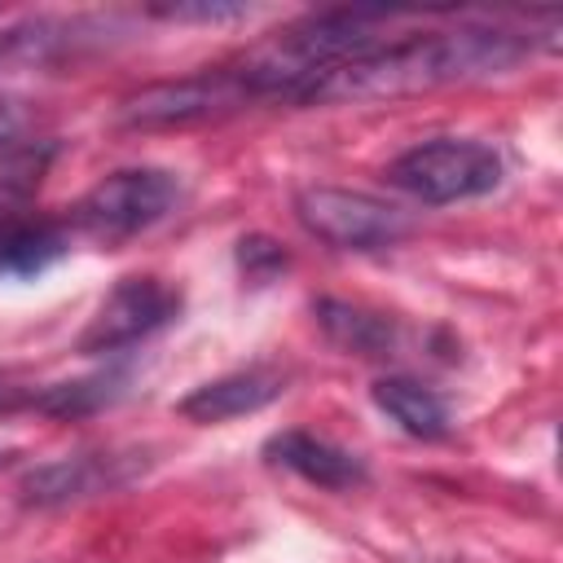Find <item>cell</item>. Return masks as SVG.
<instances>
[{
	"mask_svg": "<svg viewBox=\"0 0 563 563\" xmlns=\"http://www.w3.org/2000/svg\"><path fill=\"white\" fill-rule=\"evenodd\" d=\"M532 40L501 26H457V31H427L396 44H378L330 75H321L299 101L308 106H339V101H391L431 92L444 84H471L497 70H510Z\"/></svg>",
	"mask_w": 563,
	"mask_h": 563,
	"instance_id": "cell-1",
	"label": "cell"
},
{
	"mask_svg": "<svg viewBox=\"0 0 563 563\" xmlns=\"http://www.w3.org/2000/svg\"><path fill=\"white\" fill-rule=\"evenodd\" d=\"M378 22L383 13H369V9H334V13L299 18L273 31L268 40H260L255 48H246L233 75L251 97L299 101L321 75L378 48Z\"/></svg>",
	"mask_w": 563,
	"mask_h": 563,
	"instance_id": "cell-2",
	"label": "cell"
},
{
	"mask_svg": "<svg viewBox=\"0 0 563 563\" xmlns=\"http://www.w3.org/2000/svg\"><path fill=\"white\" fill-rule=\"evenodd\" d=\"M387 180L396 189L413 194L418 202L444 207V202H462V198H479V194L497 189L501 154L471 136H435V141L405 150L387 167Z\"/></svg>",
	"mask_w": 563,
	"mask_h": 563,
	"instance_id": "cell-3",
	"label": "cell"
},
{
	"mask_svg": "<svg viewBox=\"0 0 563 563\" xmlns=\"http://www.w3.org/2000/svg\"><path fill=\"white\" fill-rule=\"evenodd\" d=\"M180 202V180L163 167H128L97 180L75 202V224L97 242H123L158 224Z\"/></svg>",
	"mask_w": 563,
	"mask_h": 563,
	"instance_id": "cell-4",
	"label": "cell"
},
{
	"mask_svg": "<svg viewBox=\"0 0 563 563\" xmlns=\"http://www.w3.org/2000/svg\"><path fill=\"white\" fill-rule=\"evenodd\" d=\"M295 216L312 238H321L325 246H339V251H374V246H391L409 233V220L400 207H391L374 194H361V189H339V185L299 189Z\"/></svg>",
	"mask_w": 563,
	"mask_h": 563,
	"instance_id": "cell-5",
	"label": "cell"
},
{
	"mask_svg": "<svg viewBox=\"0 0 563 563\" xmlns=\"http://www.w3.org/2000/svg\"><path fill=\"white\" fill-rule=\"evenodd\" d=\"M246 101H251V92L238 84L233 70H207V75H185V79L150 84V88L132 92L123 101L119 119L128 128H185V123L229 114Z\"/></svg>",
	"mask_w": 563,
	"mask_h": 563,
	"instance_id": "cell-6",
	"label": "cell"
},
{
	"mask_svg": "<svg viewBox=\"0 0 563 563\" xmlns=\"http://www.w3.org/2000/svg\"><path fill=\"white\" fill-rule=\"evenodd\" d=\"M180 312V290L167 286L163 277H123L101 308L92 312V321L79 334V352L84 356H101V352H119L132 347L136 339L163 330L172 317Z\"/></svg>",
	"mask_w": 563,
	"mask_h": 563,
	"instance_id": "cell-7",
	"label": "cell"
},
{
	"mask_svg": "<svg viewBox=\"0 0 563 563\" xmlns=\"http://www.w3.org/2000/svg\"><path fill=\"white\" fill-rule=\"evenodd\" d=\"M264 457L273 466H286L295 471L299 479L317 484V488H330V493H347V488H361L369 479L365 462L312 431H277L268 444H264Z\"/></svg>",
	"mask_w": 563,
	"mask_h": 563,
	"instance_id": "cell-8",
	"label": "cell"
},
{
	"mask_svg": "<svg viewBox=\"0 0 563 563\" xmlns=\"http://www.w3.org/2000/svg\"><path fill=\"white\" fill-rule=\"evenodd\" d=\"M282 391H286V378L277 369L255 365V369H238V374H224V378H211V383L194 387L176 405V413L189 418V422H229V418L264 409Z\"/></svg>",
	"mask_w": 563,
	"mask_h": 563,
	"instance_id": "cell-9",
	"label": "cell"
},
{
	"mask_svg": "<svg viewBox=\"0 0 563 563\" xmlns=\"http://www.w3.org/2000/svg\"><path fill=\"white\" fill-rule=\"evenodd\" d=\"M114 462L119 457H110V453H75V457L44 462L22 479V497L35 506H62V501L106 493L123 479V475H114Z\"/></svg>",
	"mask_w": 563,
	"mask_h": 563,
	"instance_id": "cell-10",
	"label": "cell"
},
{
	"mask_svg": "<svg viewBox=\"0 0 563 563\" xmlns=\"http://www.w3.org/2000/svg\"><path fill=\"white\" fill-rule=\"evenodd\" d=\"M369 396H374V405L405 431V435H413V440H440V435H449V409H444V400L431 391V387H422L418 378H378L374 387H369Z\"/></svg>",
	"mask_w": 563,
	"mask_h": 563,
	"instance_id": "cell-11",
	"label": "cell"
},
{
	"mask_svg": "<svg viewBox=\"0 0 563 563\" xmlns=\"http://www.w3.org/2000/svg\"><path fill=\"white\" fill-rule=\"evenodd\" d=\"M312 312H317L321 330H325L339 347H347V352H356V356H387V352L396 347V321H391V317L365 312V308L343 303V299H317Z\"/></svg>",
	"mask_w": 563,
	"mask_h": 563,
	"instance_id": "cell-12",
	"label": "cell"
},
{
	"mask_svg": "<svg viewBox=\"0 0 563 563\" xmlns=\"http://www.w3.org/2000/svg\"><path fill=\"white\" fill-rule=\"evenodd\" d=\"M66 255V233L44 220L0 224V277H35Z\"/></svg>",
	"mask_w": 563,
	"mask_h": 563,
	"instance_id": "cell-13",
	"label": "cell"
},
{
	"mask_svg": "<svg viewBox=\"0 0 563 563\" xmlns=\"http://www.w3.org/2000/svg\"><path fill=\"white\" fill-rule=\"evenodd\" d=\"M106 400H114V378H106V374L79 378V383H57V387L31 396V405L40 413H53V418H79V413L101 409Z\"/></svg>",
	"mask_w": 563,
	"mask_h": 563,
	"instance_id": "cell-14",
	"label": "cell"
},
{
	"mask_svg": "<svg viewBox=\"0 0 563 563\" xmlns=\"http://www.w3.org/2000/svg\"><path fill=\"white\" fill-rule=\"evenodd\" d=\"M286 264H290V255H286L273 238H264V233H251V238H242V242H238V268H242L255 286L273 282Z\"/></svg>",
	"mask_w": 563,
	"mask_h": 563,
	"instance_id": "cell-15",
	"label": "cell"
},
{
	"mask_svg": "<svg viewBox=\"0 0 563 563\" xmlns=\"http://www.w3.org/2000/svg\"><path fill=\"white\" fill-rule=\"evenodd\" d=\"M163 22H238L251 18L246 4H224V0H194V4H154L150 9Z\"/></svg>",
	"mask_w": 563,
	"mask_h": 563,
	"instance_id": "cell-16",
	"label": "cell"
},
{
	"mask_svg": "<svg viewBox=\"0 0 563 563\" xmlns=\"http://www.w3.org/2000/svg\"><path fill=\"white\" fill-rule=\"evenodd\" d=\"M26 132H31V114L22 110V101H0V158L22 154Z\"/></svg>",
	"mask_w": 563,
	"mask_h": 563,
	"instance_id": "cell-17",
	"label": "cell"
},
{
	"mask_svg": "<svg viewBox=\"0 0 563 563\" xmlns=\"http://www.w3.org/2000/svg\"><path fill=\"white\" fill-rule=\"evenodd\" d=\"M4 62H22V48H18V26L0 31V66Z\"/></svg>",
	"mask_w": 563,
	"mask_h": 563,
	"instance_id": "cell-18",
	"label": "cell"
},
{
	"mask_svg": "<svg viewBox=\"0 0 563 563\" xmlns=\"http://www.w3.org/2000/svg\"><path fill=\"white\" fill-rule=\"evenodd\" d=\"M4 405H9V391H4V387H0V409H4Z\"/></svg>",
	"mask_w": 563,
	"mask_h": 563,
	"instance_id": "cell-19",
	"label": "cell"
}]
</instances>
